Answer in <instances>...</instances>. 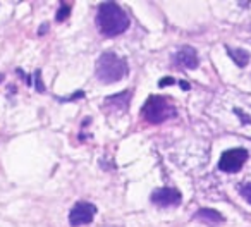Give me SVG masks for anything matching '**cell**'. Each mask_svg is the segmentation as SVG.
Masks as SVG:
<instances>
[{
  "label": "cell",
  "instance_id": "6da1fadb",
  "mask_svg": "<svg viewBox=\"0 0 251 227\" xmlns=\"http://www.w3.org/2000/svg\"><path fill=\"white\" fill-rule=\"evenodd\" d=\"M97 26L101 35L117 36L129 28V18L122 11L121 5H117L115 2H105L98 5Z\"/></svg>",
  "mask_w": 251,
  "mask_h": 227
},
{
  "label": "cell",
  "instance_id": "7a4b0ae2",
  "mask_svg": "<svg viewBox=\"0 0 251 227\" xmlns=\"http://www.w3.org/2000/svg\"><path fill=\"white\" fill-rule=\"evenodd\" d=\"M97 77L105 84L117 83L127 74V62L121 57H117L114 52H105L100 55L97 62Z\"/></svg>",
  "mask_w": 251,
  "mask_h": 227
},
{
  "label": "cell",
  "instance_id": "3957f363",
  "mask_svg": "<svg viewBox=\"0 0 251 227\" xmlns=\"http://www.w3.org/2000/svg\"><path fill=\"white\" fill-rule=\"evenodd\" d=\"M141 112H143L145 121L150 124H162L176 116L174 105L167 100V97H157V95L145 101Z\"/></svg>",
  "mask_w": 251,
  "mask_h": 227
},
{
  "label": "cell",
  "instance_id": "277c9868",
  "mask_svg": "<svg viewBox=\"0 0 251 227\" xmlns=\"http://www.w3.org/2000/svg\"><path fill=\"white\" fill-rule=\"evenodd\" d=\"M246 160H248L246 150H243V148H232V150H227L222 153V157L219 160V169L224 172H229V174H234V172H239L243 169Z\"/></svg>",
  "mask_w": 251,
  "mask_h": 227
},
{
  "label": "cell",
  "instance_id": "5b68a950",
  "mask_svg": "<svg viewBox=\"0 0 251 227\" xmlns=\"http://www.w3.org/2000/svg\"><path fill=\"white\" fill-rule=\"evenodd\" d=\"M95 213H97V206H95L93 203L77 202L69 213V222L73 227L86 226V224H90L91 220H93Z\"/></svg>",
  "mask_w": 251,
  "mask_h": 227
},
{
  "label": "cell",
  "instance_id": "8992f818",
  "mask_svg": "<svg viewBox=\"0 0 251 227\" xmlns=\"http://www.w3.org/2000/svg\"><path fill=\"white\" fill-rule=\"evenodd\" d=\"M151 202L158 206H176L181 203V193L174 188L155 189L153 195H151Z\"/></svg>",
  "mask_w": 251,
  "mask_h": 227
},
{
  "label": "cell",
  "instance_id": "52a82bcc",
  "mask_svg": "<svg viewBox=\"0 0 251 227\" xmlns=\"http://www.w3.org/2000/svg\"><path fill=\"white\" fill-rule=\"evenodd\" d=\"M174 64L179 67H184V69H196L200 64L198 53L193 47H182L174 55Z\"/></svg>",
  "mask_w": 251,
  "mask_h": 227
},
{
  "label": "cell",
  "instance_id": "ba28073f",
  "mask_svg": "<svg viewBox=\"0 0 251 227\" xmlns=\"http://www.w3.org/2000/svg\"><path fill=\"white\" fill-rule=\"evenodd\" d=\"M195 219L196 220H201L203 224L206 226H212V227H217L219 224L224 222V217L220 215L217 210H212V208H201L195 213Z\"/></svg>",
  "mask_w": 251,
  "mask_h": 227
},
{
  "label": "cell",
  "instance_id": "9c48e42d",
  "mask_svg": "<svg viewBox=\"0 0 251 227\" xmlns=\"http://www.w3.org/2000/svg\"><path fill=\"white\" fill-rule=\"evenodd\" d=\"M227 52H229L230 59H232L239 67H244L248 62H250V53H248L246 50H243V49H230V47H227Z\"/></svg>",
  "mask_w": 251,
  "mask_h": 227
},
{
  "label": "cell",
  "instance_id": "30bf717a",
  "mask_svg": "<svg viewBox=\"0 0 251 227\" xmlns=\"http://www.w3.org/2000/svg\"><path fill=\"white\" fill-rule=\"evenodd\" d=\"M69 12H71V7L67 4H60V9L57 11V21L59 23H62V21H66L67 19V16H69Z\"/></svg>",
  "mask_w": 251,
  "mask_h": 227
},
{
  "label": "cell",
  "instance_id": "8fae6325",
  "mask_svg": "<svg viewBox=\"0 0 251 227\" xmlns=\"http://www.w3.org/2000/svg\"><path fill=\"white\" fill-rule=\"evenodd\" d=\"M241 196L251 205V182L250 184H244L243 188H241Z\"/></svg>",
  "mask_w": 251,
  "mask_h": 227
},
{
  "label": "cell",
  "instance_id": "7c38bea8",
  "mask_svg": "<svg viewBox=\"0 0 251 227\" xmlns=\"http://www.w3.org/2000/svg\"><path fill=\"white\" fill-rule=\"evenodd\" d=\"M35 76H36V90H38L40 93H43V91H45V86H43L42 74H40V71H36V73H35Z\"/></svg>",
  "mask_w": 251,
  "mask_h": 227
},
{
  "label": "cell",
  "instance_id": "4fadbf2b",
  "mask_svg": "<svg viewBox=\"0 0 251 227\" xmlns=\"http://www.w3.org/2000/svg\"><path fill=\"white\" fill-rule=\"evenodd\" d=\"M176 81H174V77H162L160 81H158V86H171V84H174Z\"/></svg>",
  "mask_w": 251,
  "mask_h": 227
},
{
  "label": "cell",
  "instance_id": "5bb4252c",
  "mask_svg": "<svg viewBox=\"0 0 251 227\" xmlns=\"http://www.w3.org/2000/svg\"><path fill=\"white\" fill-rule=\"evenodd\" d=\"M179 84H181V88H182V90H189V84L186 83V81H181V83H179Z\"/></svg>",
  "mask_w": 251,
  "mask_h": 227
}]
</instances>
